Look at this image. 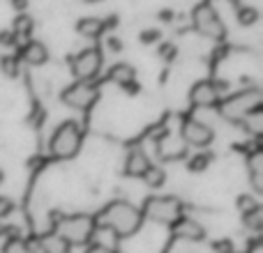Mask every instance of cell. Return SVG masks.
<instances>
[{
  "instance_id": "6da1fadb",
  "label": "cell",
  "mask_w": 263,
  "mask_h": 253,
  "mask_svg": "<svg viewBox=\"0 0 263 253\" xmlns=\"http://www.w3.org/2000/svg\"><path fill=\"white\" fill-rule=\"evenodd\" d=\"M143 223V214L139 207H134L127 200H114L100 212V217H95V226L111 230L116 237H129Z\"/></svg>"
},
{
  "instance_id": "7a4b0ae2",
  "label": "cell",
  "mask_w": 263,
  "mask_h": 253,
  "mask_svg": "<svg viewBox=\"0 0 263 253\" xmlns=\"http://www.w3.org/2000/svg\"><path fill=\"white\" fill-rule=\"evenodd\" d=\"M95 230H97L95 217H90V214H67V217H60L53 228L55 235L63 237L69 246L90 244Z\"/></svg>"
},
{
  "instance_id": "3957f363",
  "label": "cell",
  "mask_w": 263,
  "mask_h": 253,
  "mask_svg": "<svg viewBox=\"0 0 263 253\" xmlns=\"http://www.w3.org/2000/svg\"><path fill=\"white\" fill-rule=\"evenodd\" d=\"M81 143H83V129L79 122L74 120H67L60 126H55L53 136H51V154L55 159H72L79 154L81 150Z\"/></svg>"
},
{
  "instance_id": "277c9868",
  "label": "cell",
  "mask_w": 263,
  "mask_h": 253,
  "mask_svg": "<svg viewBox=\"0 0 263 253\" xmlns=\"http://www.w3.org/2000/svg\"><path fill=\"white\" fill-rule=\"evenodd\" d=\"M261 104H263V92L259 88H247V90H240L231 97H224L217 106H219V113H222L227 120L240 122L247 113L259 109Z\"/></svg>"
},
{
  "instance_id": "5b68a950",
  "label": "cell",
  "mask_w": 263,
  "mask_h": 253,
  "mask_svg": "<svg viewBox=\"0 0 263 253\" xmlns=\"http://www.w3.org/2000/svg\"><path fill=\"white\" fill-rule=\"evenodd\" d=\"M143 219H150L155 223L173 226L182 217V203L176 196H150L141 209Z\"/></svg>"
},
{
  "instance_id": "8992f818",
  "label": "cell",
  "mask_w": 263,
  "mask_h": 253,
  "mask_svg": "<svg viewBox=\"0 0 263 253\" xmlns=\"http://www.w3.org/2000/svg\"><path fill=\"white\" fill-rule=\"evenodd\" d=\"M192 21H194V28L199 35L208 37V39H224L227 37V28H224L222 18L217 16V12H215V7L210 3H201L194 7V12H192Z\"/></svg>"
},
{
  "instance_id": "52a82bcc",
  "label": "cell",
  "mask_w": 263,
  "mask_h": 253,
  "mask_svg": "<svg viewBox=\"0 0 263 253\" xmlns=\"http://www.w3.org/2000/svg\"><path fill=\"white\" fill-rule=\"evenodd\" d=\"M97 99H100V88L92 81H77L63 92V101L77 111H90Z\"/></svg>"
},
{
  "instance_id": "ba28073f",
  "label": "cell",
  "mask_w": 263,
  "mask_h": 253,
  "mask_svg": "<svg viewBox=\"0 0 263 253\" xmlns=\"http://www.w3.org/2000/svg\"><path fill=\"white\" fill-rule=\"evenodd\" d=\"M102 62L104 55L100 49H86L72 58V74L77 76V81H92L95 76H100Z\"/></svg>"
},
{
  "instance_id": "9c48e42d",
  "label": "cell",
  "mask_w": 263,
  "mask_h": 253,
  "mask_svg": "<svg viewBox=\"0 0 263 253\" xmlns=\"http://www.w3.org/2000/svg\"><path fill=\"white\" fill-rule=\"evenodd\" d=\"M224 92H227L224 81H196L190 90V99L196 109H213L222 101Z\"/></svg>"
},
{
  "instance_id": "30bf717a",
  "label": "cell",
  "mask_w": 263,
  "mask_h": 253,
  "mask_svg": "<svg viewBox=\"0 0 263 253\" xmlns=\"http://www.w3.org/2000/svg\"><path fill=\"white\" fill-rule=\"evenodd\" d=\"M180 138L192 147H208L215 138L213 126L199 122V120H185L180 129Z\"/></svg>"
},
{
  "instance_id": "8fae6325",
  "label": "cell",
  "mask_w": 263,
  "mask_h": 253,
  "mask_svg": "<svg viewBox=\"0 0 263 253\" xmlns=\"http://www.w3.org/2000/svg\"><path fill=\"white\" fill-rule=\"evenodd\" d=\"M157 154L164 161H176L187 154V143L180 136L173 134H162V138H157Z\"/></svg>"
},
{
  "instance_id": "7c38bea8",
  "label": "cell",
  "mask_w": 263,
  "mask_h": 253,
  "mask_svg": "<svg viewBox=\"0 0 263 253\" xmlns=\"http://www.w3.org/2000/svg\"><path fill=\"white\" fill-rule=\"evenodd\" d=\"M171 228H173V237L185 240V242H201L205 237L203 226H201L199 221H194V219H187V217H180Z\"/></svg>"
},
{
  "instance_id": "4fadbf2b",
  "label": "cell",
  "mask_w": 263,
  "mask_h": 253,
  "mask_svg": "<svg viewBox=\"0 0 263 253\" xmlns=\"http://www.w3.org/2000/svg\"><path fill=\"white\" fill-rule=\"evenodd\" d=\"M150 166H153V163H150L148 154H145L143 150L141 147L129 150L127 159H125V173H127L129 177H143Z\"/></svg>"
},
{
  "instance_id": "5bb4252c",
  "label": "cell",
  "mask_w": 263,
  "mask_h": 253,
  "mask_svg": "<svg viewBox=\"0 0 263 253\" xmlns=\"http://www.w3.org/2000/svg\"><path fill=\"white\" fill-rule=\"evenodd\" d=\"M21 58L32 67H40V65H44L49 60V49L42 41H26L21 49Z\"/></svg>"
},
{
  "instance_id": "9a60e30c",
  "label": "cell",
  "mask_w": 263,
  "mask_h": 253,
  "mask_svg": "<svg viewBox=\"0 0 263 253\" xmlns=\"http://www.w3.org/2000/svg\"><path fill=\"white\" fill-rule=\"evenodd\" d=\"M109 81L120 88H132L136 83V72L127 62H118L109 69Z\"/></svg>"
},
{
  "instance_id": "2e32d148",
  "label": "cell",
  "mask_w": 263,
  "mask_h": 253,
  "mask_svg": "<svg viewBox=\"0 0 263 253\" xmlns=\"http://www.w3.org/2000/svg\"><path fill=\"white\" fill-rule=\"evenodd\" d=\"M37 246H40L42 253H72V246H69L63 237L55 235V233L42 235L40 240H37Z\"/></svg>"
},
{
  "instance_id": "e0dca14e",
  "label": "cell",
  "mask_w": 263,
  "mask_h": 253,
  "mask_svg": "<svg viewBox=\"0 0 263 253\" xmlns=\"http://www.w3.org/2000/svg\"><path fill=\"white\" fill-rule=\"evenodd\" d=\"M247 168H250V177H252V186L254 191H263V152L254 150V152L247 157Z\"/></svg>"
},
{
  "instance_id": "ac0fdd59",
  "label": "cell",
  "mask_w": 263,
  "mask_h": 253,
  "mask_svg": "<svg viewBox=\"0 0 263 253\" xmlns=\"http://www.w3.org/2000/svg\"><path fill=\"white\" fill-rule=\"evenodd\" d=\"M32 26H35V21H32V16L30 14H26V12H21L16 18H14V23H12V35H14V39H16V44H26L28 41V37H30V32H32Z\"/></svg>"
},
{
  "instance_id": "d6986e66",
  "label": "cell",
  "mask_w": 263,
  "mask_h": 253,
  "mask_svg": "<svg viewBox=\"0 0 263 253\" xmlns=\"http://www.w3.org/2000/svg\"><path fill=\"white\" fill-rule=\"evenodd\" d=\"M77 30H79V35L88 37V39H95V37H100L102 30H104V21L95 18V16H86L77 23Z\"/></svg>"
},
{
  "instance_id": "ffe728a7",
  "label": "cell",
  "mask_w": 263,
  "mask_h": 253,
  "mask_svg": "<svg viewBox=\"0 0 263 253\" xmlns=\"http://www.w3.org/2000/svg\"><path fill=\"white\" fill-rule=\"evenodd\" d=\"M240 124H242V129L247 131V134H252V136H259L263 134V106H259V109H254L252 113H247L245 118L240 120Z\"/></svg>"
},
{
  "instance_id": "44dd1931",
  "label": "cell",
  "mask_w": 263,
  "mask_h": 253,
  "mask_svg": "<svg viewBox=\"0 0 263 253\" xmlns=\"http://www.w3.org/2000/svg\"><path fill=\"white\" fill-rule=\"evenodd\" d=\"M210 161H213V157H210L208 152H196L190 157V161H187V168H190L192 173H203L205 168L210 166Z\"/></svg>"
},
{
  "instance_id": "7402d4cb",
  "label": "cell",
  "mask_w": 263,
  "mask_h": 253,
  "mask_svg": "<svg viewBox=\"0 0 263 253\" xmlns=\"http://www.w3.org/2000/svg\"><path fill=\"white\" fill-rule=\"evenodd\" d=\"M143 182L150 186V189H159V186L166 182V173H164L162 168H157V166H150L148 173L143 175Z\"/></svg>"
},
{
  "instance_id": "603a6c76",
  "label": "cell",
  "mask_w": 263,
  "mask_h": 253,
  "mask_svg": "<svg viewBox=\"0 0 263 253\" xmlns=\"http://www.w3.org/2000/svg\"><path fill=\"white\" fill-rule=\"evenodd\" d=\"M3 253H35V249H32L23 237H12V240L5 242Z\"/></svg>"
},
{
  "instance_id": "cb8c5ba5",
  "label": "cell",
  "mask_w": 263,
  "mask_h": 253,
  "mask_svg": "<svg viewBox=\"0 0 263 253\" xmlns=\"http://www.w3.org/2000/svg\"><path fill=\"white\" fill-rule=\"evenodd\" d=\"M242 223H245L247 228H252V230H261L263 228V209L256 207V209H252V212L242 214Z\"/></svg>"
},
{
  "instance_id": "d4e9b609",
  "label": "cell",
  "mask_w": 263,
  "mask_h": 253,
  "mask_svg": "<svg viewBox=\"0 0 263 253\" xmlns=\"http://www.w3.org/2000/svg\"><path fill=\"white\" fill-rule=\"evenodd\" d=\"M238 21H240V26H254V23L259 21V12H256L254 7H240Z\"/></svg>"
},
{
  "instance_id": "484cf974",
  "label": "cell",
  "mask_w": 263,
  "mask_h": 253,
  "mask_svg": "<svg viewBox=\"0 0 263 253\" xmlns=\"http://www.w3.org/2000/svg\"><path fill=\"white\" fill-rule=\"evenodd\" d=\"M256 207H261V205L256 203L252 196H240V198H238V209H240L242 214L252 212V209H256Z\"/></svg>"
},
{
  "instance_id": "4316f807",
  "label": "cell",
  "mask_w": 263,
  "mask_h": 253,
  "mask_svg": "<svg viewBox=\"0 0 263 253\" xmlns=\"http://www.w3.org/2000/svg\"><path fill=\"white\" fill-rule=\"evenodd\" d=\"M12 212H14L12 198H5V196H0V219H7Z\"/></svg>"
},
{
  "instance_id": "83f0119b",
  "label": "cell",
  "mask_w": 263,
  "mask_h": 253,
  "mask_svg": "<svg viewBox=\"0 0 263 253\" xmlns=\"http://www.w3.org/2000/svg\"><path fill=\"white\" fill-rule=\"evenodd\" d=\"M3 72H7V76H16V58H3Z\"/></svg>"
},
{
  "instance_id": "f1b7e54d",
  "label": "cell",
  "mask_w": 263,
  "mask_h": 253,
  "mask_svg": "<svg viewBox=\"0 0 263 253\" xmlns=\"http://www.w3.org/2000/svg\"><path fill=\"white\" fill-rule=\"evenodd\" d=\"M86 253H114V249L106 244H102V242H92V244H88Z\"/></svg>"
},
{
  "instance_id": "f546056e",
  "label": "cell",
  "mask_w": 263,
  "mask_h": 253,
  "mask_svg": "<svg viewBox=\"0 0 263 253\" xmlns=\"http://www.w3.org/2000/svg\"><path fill=\"white\" fill-rule=\"evenodd\" d=\"M159 39V32L157 30H145L141 32V41H145V44H150V41H157Z\"/></svg>"
},
{
  "instance_id": "4dcf8cb0",
  "label": "cell",
  "mask_w": 263,
  "mask_h": 253,
  "mask_svg": "<svg viewBox=\"0 0 263 253\" xmlns=\"http://www.w3.org/2000/svg\"><path fill=\"white\" fill-rule=\"evenodd\" d=\"M0 44H7V46H14L16 39H14L12 32H0Z\"/></svg>"
},
{
  "instance_id": "1f68e13d",
  "label": "cell",
  "mask_w": 263,
  "mask_h": 253,
  "mask_svg": "<svg viewBox=\"0 0 263 253\" xmlns=\"http://www.w3.org/2000/svg\"><path fill=\"white\" fill-rule=\"evenodd\" d=\"M215 249H217V253H231V242L219 240L217 244H215Z\"/></svg>"
},
{
  "instance_id": "d6a6232c",
  "label": "cell",
  "mask_w": 263,
  "mask_h": 253,
  "mask_svg": "<svg viewBox=\"0 0 263 253\" xmlns=\"http://www.w3.org/2000/svg\"><path fill=\"white\" fill-rule=\"evenodd\" d=\"M12 5L18 9V12H23V9H26V5H28V0H12Z\"/></svg>"
},
{
  "instance_id": "836d02e7",
  "label": "cell",
  "mask_w": 263,
  "mask_h": 253,
  "mask_svg": "<svg viewBox=\"0 0 263 253\" xmlns=\"http://www.w3.org/2000/svg\"><path fill=\"white\" fill-rule=\"evenodd\" d=\"M111 49H114V51H120L123 46H120V41H118V39H111Z\"/></svg>"
},
{
  "instance_id": "e575fe53",
  "label": "cell",
  "mask_w": 263,
  "mask_h": 253,
  "mask_svg": "<svg viewBox=\"0 0 263 253\" xmlns=\"http://www.w3.org/2000/svg\"><path fill=\"white\" fill-rule=\"evenodd\" d=\"M3 177H5V175H3V171H0V182H3Z\"/></svg>"
},
{
  "instance_id": "d590c367",
  "label": "cell",
  "mask_w": 263,
  "mask_h": 253,
  "mask_svg": "<svg viewBox=\"0 0 263 253\" xmlns=\"http://www.w3.org/2000/svg\"><path fill=\"white\" fill-rule=\"evenodd\" d=\"M114 253H118V251H114Z\"/></svg>"
}]
</instances>
